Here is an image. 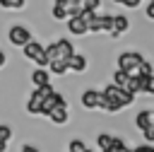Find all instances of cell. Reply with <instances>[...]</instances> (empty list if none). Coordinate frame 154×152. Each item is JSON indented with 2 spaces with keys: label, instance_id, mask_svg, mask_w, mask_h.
Masks as SVG:
<instances>
[{
  "label": "cell",
  "instance_id": "cell-27",
  "mask_svg": "<svg viewBox=\"0 0 154 152\" xmlns=\"http://www.w3.org/2000/svg\"><path fill=\"white\" fill-rule=\"evenodd\" d=\"M135 152H154V147L147 142V145H140V147H135Z\"/></svg>",
  "mask_w": 154,
  "mask_h": 152
},
{
  "label": "cell",
  "instance_id": "cell-4",
  "mask_svg": "<svg viewBox=\"0 0 154 152\" xmlns=\"http://www.w3.org/2000/svg\"><path fill=\"white\" fill-rule=\"evenodd\" d=\"M142 60H144L142 53H137V51H123L118 55V68L125 70L128 75H137V68H140Z\"/></svg>",
  "mask_w": 154,
  "mask_h": 152
},
{
  "label": "cell",
  "instance_id": "cell-23",
  "mask_svg": "<svg viewBox=\"0 0 154 152\" xmlns=\"http://www.w3.org/2000/svg\"><path fill=\"white\" fill-rule=\"evenodd\" d=\"M70 152H87V145L75 138V140H70Z\"/></svg>",
  "mask_w": 154,
  "mask_h": 152
},
{
  "label": "cell",
  "instance_id": "cell-17",
  "mask_svg": "<svg viewBox=\"0 0 154 152\" xmlns=\"http://www.w3.org/2000/svg\"><path fill=\"white\" fill-rule=\"evenodd\" d=\"M31 82L38 87V84H46L48 82V70L46 68H36L34 72H31Z\"/></svg>",
  "mask_w": 154,
  "mask_h": 152
},
{
  "label": "cell",
  "instance_id": "cell-2",
  "mask_svg": "<svg viewBox=\"0 0 154 152\" xmlns=\"http://www.w3.org/2000/svg\"><path fill=\"white\" fill-rule=\"evenodd\" d=\"M101 94H103V97H106V99H108L118 111H120V109H125V106H130V104L135 101V94H130L125 87H118V84H113V82H111V84H106Z\"/></svg>",
  "mask_w": 154,
  "mask_h": 152
},
{
  "label": "cell",
  "instance_id": "cell-25",
  "mask_svg": "<svg viewBox=\"0 0 154 152\" xmlns=\"http://www.w3.org/2000/svg\"><path fill=\"white\" fill-rule=\"evenodd\" d=\"M113 2H118V5H123V7H137L142 0H113Z\"/></svg>",
  "mask_w": 154,
  "mask_h": 152
},
{
  "label": "cell",
  "instance_id": "cell-11",
  "mask_svg": "<svg viewBox=\"0 0 154 152\" xmlns=\"http://www.w3.org/2000/svg\"><path fill=\"white\" fill-rule=\"evenodd\" d=\"M128 27H130L128 17L125 14H116L113 17V27H111V36H120L123 31H128Z\"/></svg>",
  "mask_w": 154,
  "mask_h": 152
},
{
  "label": "cell",
  "instance_id": "cell-7",
  "mask_svg": "<svg viewBox=\"0 0 154 152\" xmlns=\"http://www.w3.org/2000/svg\"><path fill=\"white\" fill-rule=\"evenodd\" d=\"M7 39H10V43H12V46H19V48H22V46L31 39V31H29L26 27H22V24H14V27H10Z\"/></svg>",
  "mask_w": 154,
  "mask_h": 152
},
{
  "label": "cell",
  "instance_id": "cell-18",
  "mask_svg": "<svg viewBox=\"0 0 154 152\" xmlns=\"http://www.w3.org/2000/svg\"><path fill=\"white\" fill-rule=\"evenodd\" d=\"M128 80H130V75H128L125 70L116 68V72H113V84H118V87H125V84H128Z\"/></svg>",
  "mask_w": 154,
  "mask_h": 152
},
{
  "label": "cell",
  "instance_id": "cell-26",
  "mask_svg": "<svg viewBox=\"0 0 154 152\" xmlns=\"http://www.w3.org/2000/svg\"><path fill=\"white\" fill-rule=\"evenodd\" d=\"M147 17H149V19H154V0H149V2H147Z\"/></svg>",
  "mask_w": 154,
  "mask_h": 152
},
{
  "label": "cell",
  "instance_id": "cell-1",
  "mask_svg": "<svg viewBox=\"0 0 154 152\" xmlns=\"http://www.w3.org/2000/svg\"><path fill=\"white\" fill-rule=\"evenodd\" d=\"M43 48H46L48 63H65L67 65L70 55L75 53V46H72L70 39H58V41H53L51 46H43Z\"/></svg>",
  "mask_w": 154,
  "mask_h": 152
},
{
  "label": "cell",
  "instance_id": "cell-8",
  "mask_svg": "<svg viewBox=\"0 0 154 152\" xmlns=\"http://www.w3.org/2000/svg\"><path fill=\"white\" fill-rule=\"evenodd\" d=\"M55 106H67V104H65V97H63V94H58V92L53 89V92H51V94H48V97L41 101L38 113H41V116H46V113H48L51 109H55Z\"/></svg>",
  "mask_w": 154,
  "mask_h": 152
},
{
  "label": "cell",
  "instance_id": "cell-13",
  "mask_svg": "<svg viewBox=\"0 0 154 152\" xmlns=\"http://www.w3.org/2000/svg\"><path fill=\"white\" fill-rule=\"evenodd\" d=\"M46 116H48L55 125H63V123L67 121V109H65V106H55V109H51Z\"/></svg>",
  "mask_w": 154,
  "mask_h": 152
},
{
  "label": "cell",
  "instance_id": "cell-3",
  "mask_svg": "<svg viewBox=\"0 0 154 152\" xmlns=\"http://www.w3.org/2000/svg\"><path fill=\"white\" fill-rule=\"evenodd\" d=\"M22 51H24V55H26L29 60H34L38 68H46V65H48V58H46V48H43L38 41L29 39V41L22 46Z\"/></svg>",
  "mask_w": 154,
  "mask_h": 152
},
{
  "label": "cell",
  "instance_id": "cell-12",
  "mask_svg": "<svg viewBox=\"0 0 154 152\" xmlns=\"http://www.w3.org/2000/svg\"><path fill=\"white\" fill-rule=\"evenodd\" d=\"M67 70H72V72H84V70H87V58L79 55V53H72L70 60H67Z\"/></svg>",
  "mask_w": 154,
  "mask_h": 152
},
{
  "label": "cell",
  "instance_id": "cell-5",
  "mask_svg": "<svg viewBox=\"0 0 154 152\" xmlns=\"http://www.w3.org/2000/svg\"><path fill=\"white\" fill-rule=\"evenodd\" d=\"M51 92H53L51 82H46V84H38V87L31 92L29 101H26V111H29V113H38V106H41V101H43V99H46Z\"/></svg>",
  "mask_w": 154,
  "mask_h": 152
},
{
  "label": "cell",
  "instance_id": "cell-10",
  "mask_svg": "<svg viewBox=\"0 0 154 152\" xmlns=\"http://www.w3.org/2000/svg\"><path fill=\"white\" fill-rule=\"evenodd\" d=\"M135 125H137L140 130H144V128L154 125V111H152V109H144V111H140V113L135 116Z\"/></svg>",
  "mask_w": 154,
  "mask_h": 152
},
{
  "label": "cell",
  "instance_id": "cell-24",
  "mask_svg": "<svg viewBox=\"0 0 154 152\" xmlns=\"http://www.w3.org/2000/svg\"><path fill=\"white\" fill-rule=\"evenodd\" d=\"M142 133H144V140H147V142L152 145V142H154V125H149V128H144Z\"/></svg>",
  "mask_w": 154,
  "mask_h": 152
},
{
  "label": "cell",
  "instance_id": "cell-15",
  "mask_svg": "<svg viewBox=\"0 0 154 152\" xmlns=\"http://www.w3.org/2000/svg\"><path fill=\"white\" fill-rule=\"evenodd\" d=\"M96 101H99V92L96 89H87L82 94V106L84 109H96Z\"/></svg>",
  "mask_w": 154,
  "mask_h": 152
},
{
  "label": "cell",
  "instance_id": "cell-22",
  "mask_svg": "<svg viewBox=\"0 0 154 152\" xmlns=\"http://www.w3.org/2000/svg\"><path fill=\"white\" fill-rule=\"evenodd\" d=\"M106 150H111V152H125L128 147H125V142H123L120 138H113V142H111V147H106Z\"/></svg>",
  "mask_w": 154,
  "mask_h": 152
},
{
  "label": "cell",
  "instance_id": "cell-28",
  "mask_svg": "<svg viewBox=\"0 0 154 152\" xmlns=\"http://www.w3.org/2000/svg\"><path fill=\"white\" fill-rule=\"evenodd\" d=\"M22 152H38V150H36L34 145H24V147H22Z\"/></svg>",
  "mask_w": 154,
  "mask_h": 152
},
{
  "label": "cell",
  "instance_id": "cell-9",
  "mask_svg": "<svg viewBox=\"0 0 154 152\" xmlns=\"http://www.w3.org/2000/svg\"><path fill=\"white\" fill-rule=\"evenodd\" d=\"M67 29H70V34H77V36H84V34H87V22L82 19V14H75V17H67Z\"/></svg>",
  "mask_w": 154,
  "mask_h": 152
},
{
  "label": "cell",
  "instance_id": "cell-6",
  "mask_svg": "<svg viewBox=\"0 0 154 152\" xmlns=\"http://www.w3.org/2000/svg\"><path fill=\"white\" fill-rule=\"evenodd\" d=\"M111 27H113V14H94L87 24V31H108L111 34Z\"/></svg>",
  "mask_w": 154,
  "mask_h": 152
},
{
  "label": "cell",
  "instance_id": "cell-21",
  "mask_svg": "<svg viewBox=\"0 0 154 152\" xmlns=\"http://www.w3.org/2000/svg\"><path fill=\"white\" fill-rule=\"evenodd\" d=\"M96 142H99V147H101V150H106V147H111V142H113V135H106V133H101V135L96 138Z\"/></svg>",
  "mask_w": 154,
  "mask_h": 152
},
{
  "label": "cell",
  "instance_id": "cell-29",
  "mask_svg": "<svg viewBox=\"0 0 154 152\" xmlns=\"http://www.w3.org/2000/svg\"><path fill=\"white\" fill-rule=\"evenodd\" d=\"M5 60H7V58H5V53H2V51H0V68H2V65H5Z\"/></svg>",
  "mask_w": 154,
  "mask_h": 152
},
{
  "label": "cell",
  "instance_id": "cell-20",
  "mask_svg": "<svg viewBox=\"0 0 154 152\" xmlns=\"http://www.w3.org/2000/svg\"><path fill=\"white\" fill-rule=\"evenodd\" d=\"M10 135H12L10 125H0V152L7 150V140H10Z\"/></svg>",
  "mask_w": 154,
  "mask_h": 152
},
{
  "label": "cell",
  "instance_id": "cell-14",
  "mask_svg": "<svg viewBox=\"0 0 154 152\" xmlns=\"http://www.w3.org/2000/svg\"><path fill=\"white\" fill-rule=\"evenodd\" d=\"M67 5H70V0H55L53 2V19H67Z\"/></svg>",
  "mask_w": 154,
  "mask_h": 152
},
{
  "label": "cell",
  "instance_id": "cell-19",
  "mask_svg": "<svg viewBox=\"0 0 154 152\" xmlns=\"http://www.w3.org/2000/svg\"><path fill=\"white\" fill-rule=\"evenodd\" d=\"M0 7L14 12V10H22V7H24V0H0Z\"/></svg>",
  "mask_w": 154,
  "mask_h": 152
},
{
  "label": "cell",
  "instance_id": "cell-16",
  "mask_svg": "<svg viewBox=\"0 0 154 152\" xmlns=\"http://www.w3.org/2000/svg\"><path fill=\"white\" fill-rule=\"evenodd\" d=\"M140 75V72H137ZM140 92L154 94V75H140Z\"/></svg>",
  "mask_w": 154,
  "mask_h": 152
},
{
  "label": "cell",
  "instance_id": "cell-30",
  "mask_svg": "<svg viewBox=\"0 0 154 152\" xmlns=\"http://www.w3.org/2000/svg\"><path fill=\"white\" fill-rule=\"evenodd\" d=\"M125 152H135V150H125Z\"/></svg>",
  "mask_w": 154,
  "mask_h": 152
}]
</instances>
